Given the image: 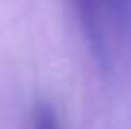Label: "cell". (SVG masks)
I'll return each mask as SVG.
<instances>
[{
    "label": "cell",
    "instance_id": "1",
    "mask_svg": "<svg viewBox=\"0 0 131 129\" xmlns=\"http://www.w3.org/2000/svg\"><path fill=\"white\" fill-rule=\"evenodd\" d=\"M26 129H60V118H58L56 107L47 101H37L28 114Z\"/></svg>",
    "mask_w": 131,
    "mask_h": 129
}]
</instances>
